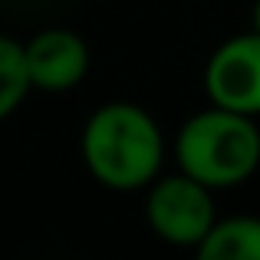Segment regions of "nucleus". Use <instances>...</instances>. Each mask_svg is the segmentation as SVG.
<instances>
[{
	"label": "nucleus",
	"instance_id": "8",
	"mask_svg": "<svg viewBox=\"0 0 260 260\" xmlns=\"http://www.w3.org/2000/svg\"><path fill=\"white\" fill-rule=\"evenodd\" d=\"M250 30H257V33H260V0L254 4V26H250Z\"/></svg>",
	"mask_w": 260,
	"mask_h": 260
},
{
	"label": "nucleus",
	"instance_id": "7",
	"mask_svg": "<svg viewBox=\"0 0 260 260\" xmlns=\"http://www.w3.org/2000/svg\"><path fill=\"white\" fill-rule=\"evenodd\" d=\"M30 73H26L23 43L7 33H0V122L23 106L30 92Z\"/></svg>",
	"mask_w": 260,
	"mask_h": 260
},
{
	"label": "nucleus",
	"instance_id": "1",
	"mask_svg": "<svg viewBox=\"0 0 260 260\" xmlns=\"http://www.w3.org/2000/svg\"><path fill=\"white\" fill-rule=\"evenodd\" d=\"M83 161L109 191H145L165 161V135L148 109L115 99L99 106L83 125Z\"/></svg>",
	"mask_w": 260,
	"mask_h": 260
},
{
	"label": "nucleus",
	"instance_id": "3",
	"mask_svg": "<svg viewBox=\"0 0 260 260\" xmlns=\"http://www.w3.org/2000/svg\"><path fill=\"white\" fill-rule=\"evenodd\" d=\"M145 194V221L155 237H161L172 247H191L208 237L214 214V191L201 181L188 178L184 172L155 178Z\"/></svg>",
	"mask_w": 260,
	"mask_h": 260
},
{
	"label": "nucleus",
	"instance_id": "5",
	"mask_svg": "<svg viewBox=\"0 0 260 260\" xmlns=\"http://www.w3.org/2000/svg\"><path fill=\"white\" fill-rule=\"evenodd\" d=\"M30 86L43 92H66L76 89L89 73V46L79 33L66 26L40 30L33 40L23 43Z\"/></svg>",
	"mask_w": 260,
	"mask_h": 260
},
{
	"label": "nucleus",
	"instance_id": "4",
	"mask_svg": "<svg viewBox=\"0 0 260 260\" xmlns=\"http://www.w3.org/2000/svg\"><path fill=\"white\" fill-rule=\"evenodd\" d=\"M204 92L211 106L257 119L260 115V33L224 40L204 63Z\"/></svg>",
	"mask_w": 260,
	"mask_h": 260
},
{
	"label": "nucleus",
	"instance_id": "2",
	"mask_svg": "<svg viewBox=\"0 0 260 260\" xmlns=\"http://www.w3.org/2000/svg\"><path fill=\"white\" fill-rule=\"evenodd\" d=\"M175 158L204 188H237L260 168V128L250 115L208 106L178 128Z\"/></svg>",
	"mask_w": 260,
	"mask_h": 260
},
{
	"label": "nucleus",
	"instance_id": "6",
	"mask_svg": "<svg viewBox=\"0 0 260 260\" xmlns=\"http://www.w3.org/2000/svg\"><path fill=\"white\" fill-rule=\"evenodd\" d=\"M194 250L201 260H260V217L237 214L214 221Z\"/></svg>",
	"mask_w": 260,
	"mask_h": 260
}]
</instances>
